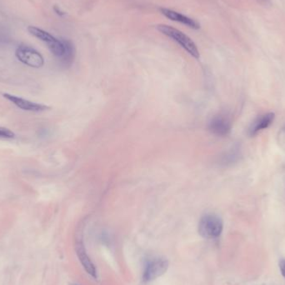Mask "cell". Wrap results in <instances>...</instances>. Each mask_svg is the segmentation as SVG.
<instances>
[{
  "label": "cell",
  "mask_w": 285,
  "mask_h": 285,
  "mask_svg": "<svg viewBox=\"0 0 285 285\" xmlns=\"http://www.w3.org/2000/svg\"><path fill=\"white\" fill-rule=\"evenodd\" d=\"M157 30L162 35H165L184 48L193 58L200 59V51L196 43L188 35L178 29L169 26L168 24H158Z\"/></svg>",
  "instance_id": "6da1fadb"
},
{
  "label": "cell",
  "mask_w": 285,
  "mask_h": 285,
  "mask_svg": "<svg viewBox=\"0 0 285 285\" xmlns=\"http://www.w3.org/2000/svg\"><path fill=\"white\" fill-rule=\"evenodd\" d=\"M224 224L219 216L208 213L203 216L199 223V233L203 238L216 239L223 232Z\"/></svg>",
  "instance_id": "7a4b0ae2"
},
{
  "label": "cell",
  "mask_w": 285,
  "mask_h": 285,
  "mask_svg": "<svg viewBox=\"0 0 285 285\" xmlns=\"http://www.w3.org/2000/svg\"><path fill=\"white\" fill-rule=\"evenodd\" d=\"M15 56L22 64L34 69L42 68L44 64L43 55L30 46H19L15 51Z\"/></svg>",
  "instance_id": "3957f363"
},
{
  "label": "cell",
  "mask_w": 285,
  "mask_h": 285,
  "mask_svg": "<svg viewBox=\"0 0 285 285\" xmlns=\"http://www.w3.org/2000/svg\"><path fill=\"white\" fill-rule=\"evenodd\" d=\"M169 263L164 258H156L152 259L146 264L144 268L142 280L144 284L152 282L158 278L165 274L168 270Z\"/></svg>",
  "instance_id": "277c9868"
},
{
  "label": "cell",
  "mask_w": 285,
  "mask_h": 285,
  "mask_svg": "<svg viewBox=\"0 0 285 285\" xmlns=\"http://www.w3.org/2000/svg\"><path fill=\"white\" fill-rule=\"evenodd\" d=\"M3 96L8 101H10L12 104H14L15 106L18 107L19 109L24 111H30V112H42L50 109L49 107L44 104H37L35 102L30 101L28 99H24L20 97L13 95L10 93H3Z\"/></svg>",
  "instance_id": "5b68a950"
},
{
  "label": "cell",
  "mask_w": 285,
  "mask_h": 285,
  "mask_svg": "<svg viewBox=\"0 0 285 285\" xmlns=\"http://www.w3.org/2000/svg\"><path fill=\"white\" fill-rule=\"evenodd\" d=\"M160 10L163 16H165L167 19H170L172 21L178 22L180 24H184L185 26L191 28L193 30H199L200 28V24L199 22L196 21L192 18H190V17L184 15L183 13L166 8H160Z\"/></svg>",
  "instance_id": "8992f818"
},
{
  "label": "cell",
  "mask_w": 285,
  "mask_h": 285,
  "mask_svg": "<svg viewBox=\"0 0 285 285\" xmlns=\"http://www.w3.org/2000/svg\"><path fill=\"white\" fill-rule=\"evenodd\" d=\"M208 129L217 136H226L231 130L230 120L224 115L215 116L208 123Z\"/></svg>",
  "instance_id": "52a82bcc"
},
{
  "label": "cell",
  "mask_w": 285,
  "mask_h": 285,
  "mask_svg": "<svg viewBox=\"0 0 285 285\" xmlns=\"http://www.w3.org/2000/svg\"><path fill=\"white\" fill-rule=\"evenodd\" d=\"M76 252H77V255L80 259V263L83 265V269H85L87 274L90 275L91 277H93V279H97L98 274H97L96 267L89 258L83 243H78L77 246H76Z\"/></svg>",
  "instance_id": "ba28073f"
},
{
  "label": "cell",
  "mask_w": 285,
  "mask_h": 285,
  "mask_svg": "<svg viewBox=\"0 0 285 285\" xmlns=\"http://www.w3.org/2000/svg\"><path fill=\"white\" fill-rule=\"evenodd\" d=\"M274 119H275V115L272 113L262 115L261 117L258 118L249 128L250 135H254L256 133H259V131L268 128L272 123Z\"/></svg>",
  "instance_id": "9c48e42d"
},
{
  "label": "cell",
  "mask_w": 285,
  "mask_h": 285,
  "mask_svg": "<svg viewBox=\"0 0 285 285\" xmlns=\"http://www.w3.org/2000/svg\"><path fill=\"white\" fill-rule=\"evenodd\" d=\"M27 30H28V32L30 33V35L36 38L38 40L43 41V43H45L47 44V46L53 43L57 40V38L54 37V36H53V35L47 32L45 30L40 29L38 27L29 26Z\"/></svg>",
  "instance_id": "30bf717a"
},
{
  "label": "cell",
  "mask_w": 285,
  "mask_h": 285,
  "mask_svg": "<svg viewBox=\"0 0 285 285\" xmlns=\"http://www.w3.org/2000/svg\"><path fill=\"white\" fill-rule=\"evenodd\" d=\"M64 43H65V53H64V57L60 60L64 64L70 65V64H72V62L74 61V59H75V45L70 40H65V39H64Z\"/></svg>",
  "instance_id": "8fae6325"
},
{
  "label": "cell",
  "mask_w": 285,
  "mask_h": 285,
  "mask_svg": "<svg viewBox=\"0 0 285 285\" xmlns=\"http://www.w3.org/2000/svg\"><path fill=\"white\" fill-rule=\"evenodd\" d=\"M15 137V133L13 131L4 128V127H0V138L2 139H13Z\"/></svg>",
  "instance_id": "7c38bea8"
},
{
  "label": "cell",
  "mask_w": 285,
  "mask_h": 285,
  "mask_svg": "<svg viewBox=\"0 0 285 285\" xmlns=\"http://www.w3.org/2000/svg\"><path fill=\"white\" fill-rule=\"evenodd\" d=\"M53 11L60 17H64L66 15V13L64 11L62 10L61 8H59V6L54 5L53 6Z\"/></svg>",
  "instance_id": "4fadbf2b"
},
{
  "label": "cell",
  "mask_w": 285,
  "mask_h": 285,
  "mask_svg": "<svg viewBox=\"0 0 285 285\" xmlns=\"http://www.w3.org/2000/svg\"><path fill=\"white\" fill-rule=\"evenodd\" d=\"M280 268L283 276L285 278V259H282V260L280 262Z\"/></svg>",
  "instance_id": "5bb4252c"
}]
</instances>
